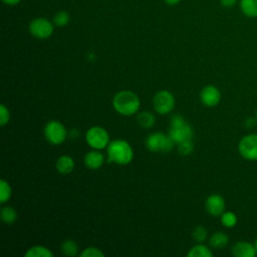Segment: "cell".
<instances>
[{
  "label": "cell",
  "instance_id": "1",
  "mask_svg": "<svg viewBox=\"0 0 257 257\" xmlns=\"http://www.w3.org/2000/svg\"><path fill=\"white\" fill-rule=\"evenodd\" d=\"M139 96L130 90H121L114 94L112 98V106L119 114L133 115L140 108Z\"/></svg>",
  "mask_w": 257,
  "mask_h": 257
},
{
  "label": "cell",
  "instance_id": "2",
  "mask_svg": "<svg viewBox=\"0 0 257 257\" xmlns=\"http://www.w3.org/2000/svg\"><path fill=\"white\" fill-rule=\"evenodd\" d=\"M108 162L117 165H127L133 161L134 151L131 145L124 140H113L106 147Z\"/></svg>",
  "mask_w": 257,
  "mask_h": 257
},
{
  "label": "cell",
  "instance_id": "3",
  "mask_svg": "<svg viewBox=\"0 0 257 257\" xmlns=\"http://www.w3.org/2000/svg\"><path fill=\"white\" fill-rule=\"evenodd\" d=\"M193 128L180 114H174L171 118L169 136L178 145L184 141L193 139Z\"/></svg>",
  "mask_w": 257,
  "mask_h": 257
},
{
  "label": "cell",
  "instance_id": "4",
  "mask_svg": "<svg viewBox=\"0 0 257 257\" xmlns=\"http://www.w3.org/2000/svg\"><path fill=\"white\" fill-rule=\"evenodd\" d=\"M174 141L169 135H165L161 132H156L151 135L146 140V146L151 152H163L168 153L174 148Z\"/></svg>",
  "mask_w": 257,
  "mask_h": 257
},
{
  "label": "cell",
  "instance_id": "5",
  "mask_svg": "<svg viewBox=\"0 0 257 257\" xmlns=\"http://www.w3.org/2000/svg\"><path fill=\"white\" fill-rule=\"evenodd\" d=\"M85 141L94 150L105 149L109 144V136L105 128L99 125L91 126L85 134Z\"/></svg>",
  "mask_w": 257,
  "mask_h": 257
},
{
  "label": "cell",
  "instance_id": "6",
  "mask_svg": "<svg viewBox=\"0 0 257 257\" xmlns=\"http://www.w3.org/2000/svg\"><path fill=\"white\" fill-rule=\"evenodd\" d=\"M66 128L58 120H49L44 126V137L52 145H60L66 139Z\"/></svg>",
  "mask_w": 257,
  "mask_h": 257
},
{
  "label": "cell",
  "instance_id": "7",
  "mask_svg": "<svg viewBox=\"0 0 257 257\" xmlns=\"http://www.w3.org/2000/svg\"><path fill=\"white\" fill-rule=\"evenodd\" d=\"M53 22L49 21L47 18L38 17L33 19L29 23V32L30 34L38 39H45L51 36L54 30Z\"/></svg>",
  "mask_w": 257,
  "mask_h": 257
},
{
  "label": "cell",
  "instance_id": "8",
  "mask_svg": "<svg viewBox=\"0 0 257 257\" xmlns=\"http://www.w3.org/2000/svg\"><path fill=\"white\" fill-rule=\"evenodd\" d=\"M238 151L245 160L257 161V134L244 136L238 144Z\"/></svg>",
  "mask_w": 257,
  "mask_h": 257
},
{
  "label": "cell",
  "instance_id": "9",
  "mask_svg": "<svg viewBox=\"0 0 257 257\" xmlns=\"http://www.w3.org/2000/svg\"><path fill=\"white\" fill-rule=\"evenodd\" d=\"M153 105L158 113L167 114L175 106V97L169 90H160L153 98Z\"/></svg>",
  "mask_w": 257,
  "mask_h": 257
},
{
  "label": "cell",
  "instance_id": "10",
  "mask_svg": "<svg viewBox=\"0 0 257 257\" xmlns=\"http://www.w3.org/2000/svg\"><path fill=\"white\" fill-rule=\"evenodd\" d=\"M200 99L204 105L208 107H213L220 102L221 92L215 85L209 84L202 88L200 92Z\"/></svg>",
  "mask_w": 257,
  "mask_h": 257
},
{
  "label": "cell",
  "instance_id": "11",
  "mask_svg": "<svg viewBox=\"0 0 257 257\" xmlns=\"http://www.w3.org/2000/svg\"><path fill=\"white\" fill-rule=\"evenodd\" d=\"M225 200L219 194H212L206 199V211L212 216H221L225 212Z\"/></svg>",
  "mask_w": 257,
  "mask_h": 257
},
{
  "label": "cell",
  "instance_id": "12",
  "mask_svg": "<svg viewBox=\"0 0 257 257\" xmlns=\"http://www.w3.org/2000/svg\"><path fill=\"white\" fill-rule=\"evenodd\" d=\"M232 254L236 257H255L257 255L254 244L247 241H238L231 248Z\"/></svg>",
  "mask_w": 257,
  "mask_h": 257
},
{
  "label": "cell",
  "instance_id": "13",
  "mask_svg": "<svg viewBox=\"0 0 257 257\" xmlns=\"http://www.w3.org/2000/svg\"><path fill=\"white\" fill-rule=\"evenodd\" d=\"M84 165L86 168L90 170H97L99 169L104 163V156L99 150H92L85 154L84 156Z\"/></svg>",
  "mask_w": 257,
  "mask_h": 257
},
{
  "label": "cell",
  "instance_id": "14",
  "mask_svg": "<svg viewBox=\"0 0 257 257\" xmlns=\"http://www.w3.org/2000/svg\"><path fill=\"white\" fill-rule=\"evenodd\" d=\"M55 167L60 174H68L74 169V161L70 156L63 155L57 159Z\"/></svg>",
  "mask_w": 257,
  "mask_h": 257
},
{
  "label": "cell",
  "instance_id": "15",
  "mask_svg": "<svg viewBox=\"0 0 257 257\" xmlns=\"http://www.w3.org/2000/svg\"><path fill=\"white\" fill-rule=\"evenodd\" d=\"M229 243V237L224 232H215L209 239V244L213 249H223Z\"/></svg>",
  "mask_w": 257,
  "mask_h": 257
},
{
  "label": "cell",
  "instance_id": "16",
  "mask_svg": "<svg viewBox=\"0 0 257 257\" xmlns=\"http://www.w3.org/2000/svg\"><path fill=\"white\" fill-rule=\"evenodd\" d=\"M241 12L250 18L257 17V0H240Z\"/></svg>",
  "mask_w": 257,
  "mask_h": 257
},
{
  "label": "cell",
  "instance_id": "17",
  "mask_svg": "<svg viewBox=\"0 0 257 257\" xmlns=\"http://www.w3.org/2000/svg\"><path fill=\"white\" fill-rule=\"evenodd\" d=\"M188 257H212L213 252L206 245L199 243L193 246L187 253Z\"/></svg>",
  "mask_w": 257,
  "mask_h": 257
},
{
  "label": "cell",
  "instance_id": "18",
  "mask_svg": "<svg viewBox=\"0 0 257 257\" xmlns=\"http://www.w3.org/2000/svg\"><path fill=\"white\" fill-rule=\"evenodd\" d=\"M137 122L143 128H151L155 124L156 118L150 111H142L137 115Z\"/></svg>",
  "mask_w": 257,
  "mask_h": 257
},
{
  "label": "cell",
  "instance_id": "19",
  "mask_svg": "<svg viewBox=\"0 0 257 257\" xmlns=\"http://www.w3.org/2000/svg\"><path fill=\"white\" fill-rule=\"evenodd\" d=\"M52 256H53V253L48 248L41 245L30 247L25 253V257H52Z\"/></svg>",
  "mask_w": 257,
  "mask_h": 257
},
{
  "label": "cell",
  "instance_id": "20",
  "mask_svg": "<svg viewBox=\"0 0 257 257\" xmlns=\"http://www.w3.org/2000/svg\"><path fill=\"white\" fill-rule=\"evenodd\" d=\"M1 220L5 223V224H12L16 221L17 219V212L15 211L14 208L10 207V206H6L3 207L1 210Z\"/></svg>",
  "mask_w": 257,
  "mask_h": 257
},
{
  "label": "cell",
  "instance_id": "21",
  "mask_svg": "<svg viewBox=\"0 0 257 257\" xmlns=\"http://www.w3.org/2000/svg\"><path fill=\"white\" fill-rule=\"evenodd\" d=\"M61 252L66 256H75L78 252V246L73 240L67 239L61 244Z\"/></svg>",
  "mask_w": 257,
  "mask_h": 257
},
{
  "label": "cell",
  "instance_id": "22",
  "mask_svg": "<svg viewBox=\"0 0 257 257\" xmlns=\"http://www.w3.org/2000/svg\"><path fill=\"white\" fill-rule=\"evenodd\" d=\"M11 194H12V190H11L9 183L6 180L1 179L0 180V202H1V204L6 203L10 199Z\"/></svg>",
  "mask_w": 257,
  "mask_h": 257
},
{
  "label": "cell",
  "instance_id": "23",
  "mask_svg": "<svg viewBox=\"0 0 257 257\" xmlns=\"http://www.w3.org/2000/svg\"><path fill=\"white\" fill-rule=\"evenodd\" d=\"M69 19H70L69 14L66 11H64V10H60L57 13L54 14L52 22L57 27H63V26L68 24Z\"/></svg>",
  "mask_w": 257,
  "mask_h": 257
},
{
  "label": "cell",
  "instance_id": "24",
  "mask_svg": "<svg viewBox=\"0 0 257 257\" xmlns=\"http://www.w3.org/2000/svg\"><path fill=\"white\" fill-rule=\"evenodd\" d=\"M221 223L226 228H233L237 224V216L231 211L224 212L221 215Z\"/></svg>",
  "mask_w": 257,
  "mask_h": 257
},
{
  "label": "cell",
  "instance_id": "25",
  "mask_svg": "<svg viewBox=\"0 0 257 257\" xmlns=\"http://www.w3.org/2000/svg\"><path fill=\"white\" fill-rule=\"evenodd\" d=\"M192 236L193 238L196 240V242L198 243H202L204 242L207 237H208V231L205 227L203 226H197L194 230H193V233H192Z\"/></svg>",
  "mask_w": 257,
  "mask_h": 257
},
{
  "label": "cell",
  "instance_id": "26",
  "mask_svg": "<svg viewBox=\"0 0 257 257\" xmlns=\"http://www.w3.org/2000/svg\"><path fill=\"white\" fill-rule=\"evenodd\" d=\"M178 149H179V153L181 155H183V156L190 155L194 150V145H193L192 140H187V141L180 143Z\"/></svg>",
  "mask_w": 257,
  "mask_h": 257
},
{
  "label": "cell",
  "instance_id": "27",
  "mask_svg": "<svg viewBox=\"0 0 257 257\" xmlns=\"http://www.w3.org/2000/svg\"><path fill=\"white\" fill-rule=\"evenodd\" d=\"M80 256L81 257H102L104 256V253L96 247H87L80 253Z\"/></svg>",
  "mask_w": 257,
  "mask_h": 257
},
{
  "label": "cell",
  "instance_id": "28",
  "mask_svg": "<svg viewBox=\"0 0 257 257\" xmlns=\"http://www.w3.org/2000/svg\"><path fill=\"white\" fill-rule=\"evenodd\" d=\"M10 119V112L8 107H6L5 104H1L0 105V124L1 125H5L6 123H8Z\"/></svg>",
  "mask_w": 257,
  "mask_h": 257
},
{
  "label": "cell",
  "instance_id": "29",
  "mask_svg": "<svg viewBox=\"0 0 257 257\" xmlns=\"http://www.w3.org/2000/svg\"><path fill=\"white\" fill-rule=\"evenodd\" d=\"M238 0H220V4L223 6V7H226V8H231L233 6L236 5Z\"/></svg>",
  "mask_w": 257,
  "mask_h": 257
},
{
  "label": "cell",
  "instance_id": "30",
  "mask_svg": "<svg viewBox=\"0 0 257 257\" xmlns=\"http://www.w3.org/2000/svg\"><path fill=\"white\" fill-rule=\"evenodd\" d=\"M256 121H257L256 117H255V118H253V117H249V118H247V119L245 120V125H246V126H248V127H251V126L255 125Z\"/></svg>",
  "mask_w": 257,
  "mask_h": 257
},
{
  "label": "cell",
  "instance_id": "31",
  "mask_svg": "<svg viewBox=\"0 0 257 257\" xmlns=\"http://www.w3.org/2000/svg\"><path fill=\"white\" fill-rule=\"evenodd\" d=\"M2 2L8 6H15L21 2V0H2Z\"/></svg>",
  "mask_w": 257,
  "mask_h": 257
},
{
  "label": "cell",
  "instance_id": "32",
  "mask_svg": "<svg viewBox=\"0 0 257 257\" xmlns=\"http://www.w3.org/2000/svg\"><path fill=\"white\" fill-rule=\"evenodd\" d=\"M164 1H165V3H167L168 5H171V6L177 5L181 2V0H164Z\"/></svg>",
  "mask_w": 257,
  "mask_h": 257
},
{
  "label": "cell",
  "instance_id": "33",
  "mask_svg": "<svg viewBox=\"0 0 257 257\" xmlns=\"http://www.w3.org/2000/svg\"><path fill=\"white\" fill-rule=\"evenodd\" d=\"M254 247H255V249H256V252H257V239L254 241Z\"/></svg>",
  "mask_w": 257,
  "mask_h": 257
},
{
  "label": "cell",
  "instance_id": "34",
  "mask_svg": "<svg viewBox=\"0 0 257 257\" xmlns=\"http://www.w3.org/2000/svg\"><path fill=\"white\" fill-rule=\"evenodd\" d=\"M255 117H256V119H257V109H256V112H255Z\"/></svg>",
  "mask_w": 257,
  "mask_h": 257
}]
</instances>
